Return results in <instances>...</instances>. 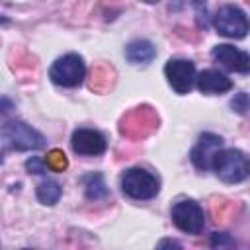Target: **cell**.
Wrapping results in <instances>:
<instances>
[{
	"label": "cell",
	"instance_id": "cell-2",
	"mask_svg": "<svg viewBox=\"0 0 250 250\" xmlns=\"http://www.w3.org/2000/svg\"><path fill=\"white\" fill-rule=\"evenodd\" d=\"M121 191L131 199L146 201L160 191V180L145 168H129L121 176Z\"/></svg>",
	"mask_w": 250,
	"mask_h": 250
},
{
	"label": "cell",
	"instance_id": "cell-14",
	"mask_svg": "<svg viewBox=\"0 0 250 250\" xmlns=\"http://www.w3.org/2000/svg\"><path fill=\"white\" fill-rule=\"evenodd\" d=\"M84 188H86V195L88 199H102L109 193L105 182H104V176L102 174H90L84 178Z\"/></svg>",
	"mask_w": 250,
	"mask_h": 250
},
{
	"label": "cell",
	"instance_id": "cell-11",
	"mask_svg": "<svg viewBox=\"0 0 250 250\" xmlns=\"http://www.w3.org/2000/svg\"><path fill=\"white\" fill-rule=\"evenodd\" d=\"M195 86L201 94H225L232 88V80L215 68H207L195 76Z\"/></svg>",
	"mask_w": 250,
	"mask_h": 250
},
{
	"label": "cell",
	"instance_id": "cell-19",
	"mask_svg": "<svg viewBox=\"0 0 250 250\" xmlns=\"http://www.w3.org/2000/svg\"><path fill=\"white\" fill-rule=\"evenodd\" d=\"M158 246H160V248H164V246H176V248H180L182 244H180V242H174V240H162Z\"/></svg>",
	"mask_w": 250,
	"mask_h": 250
},
{
	"label": "cell",
	"instance_id": "cell-21",
	"mask_svg": "<svg viewBox=\"0 0 250 250\" xmlns=\"http://www.w3.org/2000/svg\"><path fill=\"white\" fill-rule=\"evenodd\" d=\"M6 21H8L6 18H0V23H6Z\"/></svg>",
	"mask_w": 250,
	"mask_h": 250
},
{
	"label": "cell",
	"instance_id": "cell-6",
	"mask_svg": "<svg viewBox=\"0 0 250 250\" xmlns=\"http://www.w3.org/2000/svg\"><path fill=\"white\" fill-rule=\"evenodd\" d=\"M215 27L221 35L230 39H242L248 33V18L246 14L232 4L221 6L215 14Z\"/></svg>",
	"mask_w": 250,
	"mask_h": 250
},
{
	"label": "cell",
	"instance_id": "cell-13",
	"mask_svg": "<svg viewBox=\"0 0 250 250\" xmlns=\"http://www.w3.org/2000/svg\"><path fill=\"white\" fill-rule=\"evenodd\" d=\"M37 199L39 203L43 205H55L59 199H61V193H62V188L57 180H43L39 186H37Z\"/></svg>",
	"mask_w": 250,
	"mask_h": 250
},
{
	"label": "cell",
	"instance_id": "cell-16",
	"mask_svg": "<svg viewBox=\"0 0 250 250\" xmlns=\"http://www.w3.org/2000/svg\"><path fill=\"white\" fill-rule=\"evenodd\" d=\"M45 164H49V166H51V168H55V170H62V168L66 166V158H64V154H62V152L53 150V152L47 156Z\"/></svg>",
	"mask_w": 250,
	"mask_h": 250
},
{
	"label": "cell",
	"instance_id": "cell-5",
	"mask_svg": "<svg viewBox=\"0 0 250 250\" xmlns=\"http://www.w3.org/2000/svg\"><path fill=\"white\" fill-rule=\"evenodd\" d=\"M172 223L188 234H199L205 227V213L201 209V205L193 199H182L178 203H174L172 211Z\"/></svg>",
	"mask_w": 250,
	"mask_h": 250
},
{
	"label": "cell",
	"instance_id": "cell-15",
	"mask_svg": "<svg viewBox=\"0 0 250 250\" xmlns=\"http://www.w3.org/2000/svg\"><path fill=\"white\" fill-rule=\"evenodd\" d=\"M209 244L213 248H225V246H234V240L227 234V232H213Z\"/></svg>",
	"mask_w": 250,
	"mask_h": 250
},
{
	"label": "cell",
	"instance_id": "cell-8",
	"mask_svg": "<svg viewBox=\"0 0 250 250\" xmlns=\"http://www.w3.org/2000/svg\"><path fill=\"white\" fill-rule=\"evenodd\" d=\"M70 145H72V150L80 156H98V154H104L107 148L105 137L100 131L88 129V127L76 129L70 137Z\"/></svg>",
	"mask_w": 250,
	"mask_h": 250
},
{
	"label": "cell",
	"instance_id": "cell-17",
	"mask_svg": "<svg viewBox=\"0 0 250 250\" xmlns=\"http://www.w3.org/2000/svg\"><path fill=\"white\" fill-rule=\"evenodd\" d=\"M230 105H232V109H236L240 115H244V113L248 111V94H246V92L236 94L234 100L230 102Z\"/></svg>",
	"mask_w": 250,
	"mask_h": 250
},
{
	"label": "cell",
	"instance_id": "cell-9",
	"mask_svg": "<svg viewBox=\"0 0 250 250\" xmlns=\"http://www.w3.org/2000/svg\"><path fill=\"white\" fill-rule=\"evenodd\" d=\"M223 148V137L215 133H201L195 146L191 148V162L197 170H211L215 154Z\"/></svg>",
	"mask_w": 250,
	"mask_h": 250
},
{
	"label": "cell",
	"instance_id": "cell-1",
	"mask_svg": "<svg viewBox=\"0 0 250 250\" xmlns=\"http://www.w3.org/2000/svg\"><path fill=\"white\" fill-rule=\"evenodd\" d=\"M211 170L225 184H240L248 178V158L238 148H221L213 158Z\"/></svg>",
	"mask_w": 250,
	"mask_h": 250
},
{
	"label": "cell",
	"instance_id": "cell-3",
	"mask_svg": "<svg viewBox=\"0 0 250 250\" xmlns=\"http://www.w3.org/2000/svg\"><path fill=\"white\" fill-rule=\"evenodd\" d=\"M0 137L10 148L16 150H37L45 146V137L31 125L12 119L0 127Z\"/></svg>",
	"mask_w": 250,
	"mask_h": 250
},
{
	"label": "cell",
	"instance_id": "cell-20",
	"mask_svg": "<svg viewBox=\"0 0 250 250\" xmlns=\"http://www.w3.org/2000/svg\"><path fill=\"white\" fill-rule=\"evenodd\" d=\"M143 2H146V4H154V2H158V0H143Z\"/></svg>",
	"mask_w": 250,
	"mask_h": 250
},
{
	"label": "cell",
	"instance_id": "cell-4",
	"mask_svg": "<svg viewBox=\"0 0 250 250\" xmlns=\"http://www.w3.org/2000/svg\"><path fill=\"white\" fill-rule=\"evenodd\" d=\"M84 76H86V64H84V59L76 53L59 57L49 68V78L62 88H74L82 84Z\"/></svg>",
	"mask_w": 250,
	"mask_h": 250
},
{
	"label": "cell",
	"instance_id": "cell-18",
	"mask_svg": "<svg viewBox=\"0 0 250 250\" xmlns=\"http://www.w3.org/2000/svg\"><path fill=\"white\" fill-rule=\"evenodd\" d=\"M25 168L33 174H45V160L39 158V156H31L27 162H25Z\"/></svg>",
	"mask_w": 250,
	"mask_h": 250
},
{
	"label": "cell",
	"instance_id": "cell-7",
	"mask_svg": "<svg viewBox=\"0 0 250 250\" xmlns=\"http://www.w3.org/2000/svg\"><path fill=\"white\" fill-rule=\"evenodd\" d=\"M164 76L176 94H188L195 84V64L186 59H170L164 66Z\"/></svg>",
	"mask_w": 250,
	"mask_h": 250
},
{
	"label": "cell",
	"instance_id": "cell-12",
	"mask_svg": "<svg viewBox=\"0 0 250 250\" xmlns=\"http://www.w3.org/2000/svg\"><path fill=\"white\" fill-rule=\"evenodd\" d=\"M125 57L131 64H148L156 57V47L148 39H135L125 47Z\"/></svg>",
	"mask_w": 250,
	"mask_h": 250
},
{
	"label": "cell",
	"instance_id": "cell-10",
	"mask_svg": "<svg viewBox=\"0 0 250 250\" xmlns=\"http://www.w3.org/2000/svg\"><path fill=\"white\" fill-rule=\"evenodd\" d=\"M211 55H213V59L221 66H225L230 72L248 74V70H250V57H248V53L240 51V49H236L232 45H227V43L225 45H217Z\"/></svg>",
	"mask_w": 250,
	"mask_h": 250
}]
</instances>
